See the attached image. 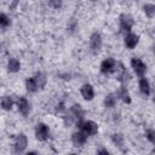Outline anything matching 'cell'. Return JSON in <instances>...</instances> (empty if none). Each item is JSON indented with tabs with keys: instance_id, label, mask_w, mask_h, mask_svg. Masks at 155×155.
Masks as SVG:
<instances>
[{
	"instance_id": "cell-1",
	"label": "cell",
	"mask_w": 155,
	"mask_h": 155,
	"mask_svg": "<svg viewBox=\"0 0 155 155\" xmlns=\"http://www.w3.org/2000/svg\"><path fill=\"white\" fill-rule=\"evenodd\" d=\"M80 131H82L86 136H94L98 132V125L94 121L87 120V121H79L78 124Z\"/></svg>"
},
{
	"instance_id": "cell-2",
	"label": "cell",
	"mask_w": 155,
	"mask_h": 155,
	"mask_svg": "<svg viewBox=\"0 0 155 155\" xmlns=\"http://www.w3.org/2000/svg\"><path fill=\"white\" fill-rule=\"evenodd\" d=\"M35 136H36V139L41 140V142H45L50 137V128L44 122H39L35 127Z\"/></svg>"
},
{
	"instance_id": "cell-3",
	"label": "cell",
	"mask_w": 155,
	"mask_h": 155,
	"mask_svg": "<svg viewBox=\"0 0 155 155\" xmlns=\"http://www.w3.org/2000/svg\"><path fill=\"white\" fill-rule=\"evenodd\" d=\"M28 145V138L24 133H19L16 136L15 138V142H13V148H15V151L16 153H23L25 150Z\"/></svg>"
},
{
	"instance_id": "cell-4",
	"label": "cell",
	"mask_w": 155,
	"mask_h": 155,
	"mask_svg": "<svg viewBox=\"0 0 155 155\" xmlns=\"http://www.w3.org/2000/svg\"><path fill=\"white\" fill-rule=\"evenodd\" d=\"M90 48L93 53H98L102 48V36L98 31L92 33L90 36Z\"/></svg>"
},
{
	"instance_id": "cell-5",
	"label": "cell",
	"mask_w": 155,
	"mask_h": 155,
	"mask_svg": "<svg viewBox=\"0 0 155 155\" xmlns=\"http://www.w3.org/2000/svg\"><path fill=\"white\" fill-rule=\"evenodd\" d=\"M131 67L133 68L134 73L139 76H144V74L147 73V65L140 58H137V57L131 58Z\"/></svg>"
},
{
	"instance_id": "cell-6",
	"label": "cell",
	"mask_w": 155,
	"mask_h": 155,
	"mask_svg": "<svg viewBox=\"0 0 155 155\" xmlns=\"http://www.w3.org/2000/svg\"><path fill=\"white\" fill-rule=\"evenodd\" d=\"M134 24V21L132 18V16L127 15V13H124L120 16V29L122 31H130L132 29Z\"/></svg>"
},
{
	"instance_id": "cell-7",
	"label": "cell",
	"mask_w": 155,
	"mask_h": 155,
	"mask_svg": "<svg viewBox=\"0 0 155 155\" xmlns=\"http://www.w3.org/2000/svg\"><path fill=\"white\" fill-rule=\"evenodd\" d=\"M116 69V62L113 58H107L101 63V71L103 74H110L114 73Z\"/></svg>"
},
{
	"instance_id": "cell-8",
	"label": "cell",
	"mask_w": 155,
	"mask_h": 155,
	"mask_svg": "<svg viewBox=\"0 0 155 155\" xmlns=\"http://www.w3.org/2000/svg\"><path fill=\"white\" fill-rule=\"evenodd\" d=\"M125 46L128 48V50H133L138 42H139V36L134 33H128L126 36H125Z\"/></svg>"
},
{
	"instance_id": "cell-9",
	"label": "cell",
	"mask_w": 155,
	"mask_h": 155,
	"mask_svg": "<svg viewBox=\"0 0 155 155\" xmlns=\"http://www.w3.org/2000/svg\"><path fill=\"white\" fill-rule=\"evenodd\" d=\"M17 108L19 110V113L23 115V116H28L29 113H30V105H29V102L24 98V97H19L17 99Z\"/></svg>"
},
{
	"instance_id": "cell-10",
	"label": "cell",
	"mask_w": 155,
	"mask_h": 155,
	"mask_svg": "<svg viewBox=\"0 0 155 155\" xmlns=\"http://www.w3.org/2000/svg\"><path fill=\"white\" fill-rule=\"evenodd\" d=\"M86 140H87V136L82 131H78L71 134V142L75 147H82L86 143Z\"/></svg>"
},
{
	"instance_id": "cell-11",
	"label": "cell",
	"mask_w": 155,
	"mask_h": 155,
	"mask_svg": "<svg viewBox=\"0 0 155 155\" xmlns=\"http://www.w3.org/2000/svg\"><path fill=\"white\" fill-rule=\"evenodd\" d=\"M80 92H81V96L84 97L85 101H92L94 97V90H93L92 85H90V84L82 85Z\"/></svg>"
},
{
	"instance_id": "cell-12",
	"label": "cell",
	"mask_w": 155,
	"mask_h": 155,
	"mask_svg": "<svg viewBox=\"0 0 155 155\" xmlns=\"http://www.w3.org/2000/svg\"><path fill=\"white\" fill-rule=\"evenodd\" d=\"M139 90L144 96H150V82L144 76H140L139 79Z\"/></svg>"
},
{
	"instance_id": "cell-13",
	"label": "cell",
	"mask_w": 155,
	"mask_h": 155,
	"mask_svg": "<svg viewBox=\"0 0 155 155\" xmlns=\"http://www.w3.org/2000/svg\"><path fill=\"white\" fill-rule=\"evenodd\" d=\"M21 69V63L16 58H10L7 62V70L10 73H17Z\"/></svg>"
},
{
	"instance_id": "cell-14",
	"label": "cell",
	"mask_w": 155,
	"mask_h": 155,
	"mask_svg": "<svg viewBox=\"0 0 155 155\" xmlns=\"http://www.w3.org/2000/svg\"><path fill=\"white\" fill-rule=\"evenodd\" d=\"M70 111H71V114L74 115V117H76L79 121H81V119H82L84 115H85V111H84V109L81 108L80 104H73L71 108H70Z\"/></svg>"
},
{
	"instance_id": "cell-15",
	"label": "cell",
	"mask_w": 155,
	"mask_h": 155,
	"mask_svg": "<svg viewBox=\"0 0 155 155\" xmlns=\"http://www.w3.org/2000/svg\"><path fill=\"white\" fill-rule=\"evenodd\" d=\"M33 78L35 79V82L38 85V88H44L45 87L47 79H46V75L44 73H36L35 76H33Z\"/></svg>"
},
{
	"instance_id": "cell-16",
	"label": "cell",
	"mask_w": 155,
	"mask_h": 155,
	"mask_svg": "<svg viewBox=\"0 0 155 155\" xmlns=\"http://www.w3.org/2000/svg\"><path fill=\"white\" fill-rule=\"evenodd\" d=\"M117 94H119V97L122 99L124 103H126V104H130V103H131V96H130V93H128V91H127V88H126L125 86H121V87H120Z\"/></svg>"
},
{
	"instance_id": "cell-17",
	"label": "cell",
	"mask_w": 155,
	"mask_h": 155,
	"mask_svg": "<svg viewBox=\"0 0 155 155\" xmlns=\"http://www.w3.org/2000/svg\"><path fill=\"white\" fill-rule=\"evenodd\" d=\"M116 104V96L114 93H109L104 98V105L105 108H114Z\"/></svg>"
},
{
	"instance_id": "cell-18",
	"label": "cell",
	"mask_w": 155,
	"mask_h": 155,
	"mask_svg": "<svg viewBox=\"0 0 155 155\" xmlns=\"http://www.w3.org/2000/svg\"><path fill=\"white\" fill-rule=\"evenodd\" d=\"M119 70H120V73H119V75H117V80L120 81V82H126L127 80H128V73H127V70H126V68L124 67V64H119Z\"/></svg>"
},
{
	"instance_id": "cell-19",
	"label": "cell",
	"mask_w": 155,
	"mask_h": 155,
	"mask_svg": "<svg viewBox=\"0 0 155 155\" xmlns=\"http://www.w3.org/2000/svg\"><path fill=\"white\" fill-rule=\"evenodd\" d=\"M0 105H1V108L4 110H11L12 105H13V102L8 96H4L1 98V101H0Z\"/></svg>"
},
{
	"instance_id": "cell-20",
	"label": "cell",
	"mask_w": 155,
	"mask_h": 155,
	"mask_svg": "<svg viewBox=\"0 0 155 155\" xmlns=\"http://www.w3.org/2000/svg\"><path fill=\"white\" fill-rule=\"evenodd\" d=\"M143 11L148 18H153L155 16V6L153 4H145L143 6Z\"/></svg>"
},
{
	"instance_id": "cell-21",
	"label": "cell",
	"mask_w": 155,
	"mask_h": 155,
	"mask_svg": "<svg viewBox=\"0 0 155 155\" xmlns=\"http://www.w3.org/2000/svg\"><path fill=\"white\" fill-rule=\"evenodd\" d=\"M25 87H27V90H28L29 92H35V91L39 90L34 78H28V79L25 80Z\"/></svg>"
},
{
	"instance_id": "cell-22",
	"label": "cell",
	"mask_w": 155,
	"mask_h": 155,
	"mask_svg": "<svg viewBox=\"0 0 155 155\" xmlns=\"http://www.w3.org/2000/svg\"><path fill=\"white\" fill-rule=\"evenodd\" d=\"M111 139H113L114 144L117 145L119 148H121V147L124 145V136H122V134H120V133H114L113 137H111Z\"/></svg>"
},
{
	"instance_id": "cell-23",
	"label": "cell",
	"mask_w": 155,
	"mask_h": 155,
	"mask_svg": "<svg viewBox=\"0 0 155 155\" xmlns=\"http://www.w3.org/2000/svg\"><path fill=\"white\" fill-rule=\"evenodd\" d=\"M145 138L150 142V143H155V131L153 128H148L145 131Z\"/></svg>"
},
{
	"instance_id": "cell-24",
	"label": "cell",
	"mask_w": 155,
	"mask_h": 155,
	"mask_svg": "<svg viewBox=\"0 0 155 155\" xmlns=\"http://www.w3.org/2000/svg\"><path fill=\"white\" fill-rule=\"evenodd\" d=\"M10 25V18L5 13H0V27H8Z\"/></svg>"
},
{
	"instance_id": "cell-25",
	"label": "cell",
	"mask_w": 155,
	"mask_h": 155,
	"mask_svg": "<svg viewBox=\"0 0 155 155\" xmlns=\"http://www.w3.org/2000/svg\"><path fill=\"white\" fill-rule=\"evenodd\" d=\"M47 1L53 8H61L63 5V0H47Z\"/></svg>"
},
{
	"instance_id": "cell-26",
	"label": "cell",
	"mask_w": 155,
	"mask_h": 155,
	"mask_svg": "<svg viewBox=\"0 0 155 155\" xmlns=\"http://www.w3.org/2000/svg\"><path fill=\"white\" fill-rule=\"evenodd\" d=\"M75 28H76V23H75V22H73V24H69V25H68V29L71 30V31H73Z\"/></svg>"
},
{
	"instance_id": "cell-27",
	"label": "cell",
	"mask_w": 155,
	"mask_h": 155,
	"mask_svg": "<svg viewBox=\"0 0 155 155\" xmlns=\"http://www.w3.org/2000/svg\"><path fill=\"white\" fill-rule=\"evenodd\" d=\"M97 153H98V154H107V155L109 154V151H108L107 149H99V150H98Z\"/></svg>"
},
{
	"instance_id": "cell-28",
	"label": "cell",
	"mask_w": 155,
	"mask_h": 155,
	"mask_svg": "<svg viewBox=\"0 0 155 155\" xmlns=\"http://www.w3.org/2000/svg\"><path fill=\"white\" fill-rule=\"evenodd\" d=\"M91 1H97V0H91Z\"/></svg>"
}]
</instances>
